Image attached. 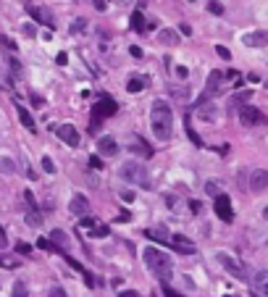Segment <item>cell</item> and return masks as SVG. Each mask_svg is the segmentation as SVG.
Listing matches in <instances>:
<instances>
[{"instance_id":"8992f818","label":"cell","mask_w":268,"mask_h":297,"mask_svg":"<svg viewBox=\"0 0 268 297\" xmlns=\"http://www.w3.org/2000/svg\"><path fill=\"white\" fill-rule=\"evenodd\" d=\"M213 208H216V213H218L221 221H226V224L234 221V211H231V200H229V195H216Z\"/></svg>"},{"instance_id":"603a6c76","label":"cell","mask_w":268,"mask_h":297,"mask_svg":"<svg viewBox=\"0 0 268 297\" xmlns=\"http://www.w3.org/2000/svg\"><path fill=\"white\" fill-rule=\"evenodd\" d=\"M27 224L34 226V229H37V226H42V213H40V211H27Z\"/></svg>"},{"instance_id":"ee69618b","label":"cell","mask_w":268,"mask_h":297,"mask_svg":"<svg viewBox=\"0 0 268 297\" xmlns=\"http://www.w3.org/2000/svg\"><path fill=\"white\" fill-rule=\"evenodd\" d=\"M179 32H182V34H187V37H190V34H192V27H190V24H179Z\"/></svg>"},{"instance_id":"d590c367","label":"cell","mask_w":268,"mask_h":297,"mask_svg":"<svg viewBox=\"0 0 268 297\" xmlns=\"http://www.w3.org/2000/svg\"><path fill=\"white\" fill-rule=\"evenodd\" d=\"M81 276H84V284H87V287H95V279H92V273H90V271L81 268Z\"/></svg>"},{"instance_id":"d6986e66","label":"cell","mask_w":268,"mask_h":297,"mask_svg":"<svg viewBox=\"0 0 268 297\" xmlns=\"http://www.w3.org/2000/svg\"><path fill=\"white\" fill-rule=\"evenodd\" d=\"M145 87H147V79H142V76H132L129 82H126V89H129V92H142Z\"/></svg>"},{"instance_id":"8fae6325","label":"cell","mask_w":268,"mask_h":297,"mask_svg":"<svg viewBox=\"0 0 268 297\" xmlns=\"http://www.w3.org/2000/svg\"><path fill=\"white\" fill-rule=\"evenodd\" d=\"M224 74L221 71H211V76H208V87H205V95H203V100H208V97H213V95H218L221 89H224ZM200 100V103H203Z\"/></svg>"},{"instance_id":"484cf974","label":"cell","mask_w":268,"mask_h":297,"mask_svg":"<svg viewBox=\"0 0 268 297\" xmlns=\"http://www.w3.org/2000/svg\"><path fill=\"white\" fill-rule=\"evenodd\" d=\"M132 150H134V153H139V155H145V158L153 155V147H150L147 142H137V145L132 147Z\"/></svg>"},{"instance_id":"5b68a950","label":"cell","mask_w":268,"mask_h":297,"mask_svg":"<svg viewBox=\"0 0 268 297\" xmlns=\"http://www.w3.org/2000/svg\"><path fill=\"white\" fill-rule=\"evenodd\" d=\"M113 113H116V103H113L108 95H103V97L95 103V108H92V127H90V129H98L100 119L113 116Z\"/></svg>"},{"instance_id":"7402d4cb","label":"cell","mask_w":268,"mask_h":297,"mask_svg":"<svg viewBox=\"0 0 268 297\" xmlns=\"http://www.w3.org/2000/svg\"><path fill=\"white\" fill-rule=\"evenodd\" d=\"M132 29L139 32V34L145 32V19H142V14H139V11H134V14H132Z\"/></svg>"},{"instance_id":"9a60e30c","label":"cell","mask_w":268,"mask_h":297,"mask_svg":"<svg viewBox=\"0 0 268 297\" xmlns=\"http://www.w3.org/2000/svg\"><path fill=\"white\" fill-rule=\"evenodd\" d=\"M244 45H247V48H263V45H265V32L263 29L250 32L247 37H244Z\"/></svg>"},{"instance_id":"ac0fdd59","label":"cell","mask_w":268,"mask_h":297,"mask_svg":"<svg viewBox=\"0 0 268 297\" xmlns=\"http://www.w3.org/2000/svg\"><path fill=\"white\" fill-rule=\"evenodd\" d=\"M16 111H19V119H21V124L29 129V132H37V127H34V119H32V113L24 108V106H16Z\"/></svg>"},{"instance_id":"f907efd6","label":"cell","mask_w":268,"mask_h":297,"mask_svg":"<svg viewBox=\"0 0 268 297\" xmlns=\"http://www.w3.org/2000/svg\"><path fill=\"white\" fill-rule=\"evenodd\" d=\"M224 297H237V294H224Z\"/></svg>"},{"instance_id":"ba28073f","label":"cell","mask_w":268,"mask_h":297,"mask_svg":"<svg viewBox=\"0 0 268 297\" xmlns=\"http://www.w3.org/2000/svg\"><path fill=\"white\" fill-rule=\"evenodd\" d=\"M265 184H268V174L263 168H255L250 179L244 181V189H250V192H265Z\"/></svg>"},{"instance_id":"30bf717a","label":"cell","mask_w":268,"mask_h":297,"mask_svg":"<svg viewBox=\"0 0 268 297\" xmlns=\"http://www.w3.org/2000/svg\"><path fill=\"white\" fill-rule=\"evenodd\" d=\"M239 121L244 127H252V124H260L263 121V113L255 108V106H242L239 108Z\"/></svg>"},{"instance_id":"6da1fadb","label":"cell","mask_w":268,"mask_h":297,"mask_svg":"<svg viewBox=\"0 0 268 297\" xmlns=\"http://www.w3.org/2000/svg\"><path fill=\"white\" fill-rule=\"evenodd\" d=\"M150 127L160 142H166L173 132V111L166 100H155L150 106Z\"/></svg>"},{"instance_id":"f546056e","label":"cell","mask_w":268,"mask_h":297,"mask_svg":"<svg viewBox=\"0 0 268 297\" xmlns=\"http://www.w3.org/2000/svg\"><path fill=\"white\" fill-rule=\"evenodd\" d=\"M0 48H6V50H16V42L6 37V34H0Z\"/></svg>"},{"instance_id":"ffe728a7","label":"cell","mask_w":268,"mask_h":297,"mask_svg":"<svg viewBox=\"0 0 268 297\" xmlns=\"http://www.w3.org/2000/svg\"><path fill=\"white\" fill-rule=\"evenodd\" d=\"M50 239H53V245H61V247H68V245H71L68 234L61 232V229H53V232H50Z\"/></svg>"},{"instance_id":"cb8c5ba5","label":"cell","mask_w":268,"mask_h":297,"mask_svg":"<svg viewBox=\"0 0 268 297\" xmlns=\"http://www.w3.org/2000/svg\"><path fill=\"white\" fill-rule=\"evenodd\" d=\"M0 171H3V174H16V163L11 161V158H0Z\"/></svg>"},{"instance_id":"52a82bcc","label":"cell","mask_w":268,"mask_h":297,"mask_svg":"<svg viewBox=\"0 0 268 297\" xmlns=\"http://www.w3.org/2000/svg\"><path fill=\"white\" fill-rule=\"evenodd\" d=\"M27 11H29V16L37 21V24H45L48 29H55V16L50 14L48 8H42V6L40 8L37 6H27Z\"/></svg>"},{"instance_id":"83f0119b","label":"cell","mask_w":268,"mask_h":297,"mask_svg":"<svg viewBox=\"0 0 268 297\" xmlns=\"http://www.w3.org/2000/svg\"><path fill=\"white\" fill-rule=\"evenodd\" d=\"M42 168H45V174H55V163H53V158H50V155H45V158H42Z\"/></svg>"},{"instance_id":"7c38bea8","label":"cell","mask_w":268,"mask_h":297,"mask_svg":"<svg viewBox=\"0 0 268 297\" xmlns=\"http://www.w3.org/2000/svg\"><path fill=\"white\" fill-rule=\"evenodd\" d=\"M98 153H100L103 158L119 155V142H116L113 137H100V140H98Z\"/></svg>"},{"instance_id":"60d3db41","label":"cell","mask_w":268,"mask_h":297,"mask_svg":"<svg viewBox=\"0 0 268 297\" xmlns=\"http://www.w3.org/2000/svg\"><path fill=\"white\" fill-rule=\"evenodd\" d=\"M116 221H121V224H124V221H132V213L124 211V213H119V219H116Z\"/></svg>"},{"instance_id":"5bb4252c","label":"cell","mask_w":268,"mask_h":297,"mask_svg":"<svg viewBox=\"0 0 268 297\" xmlns=\"http://www.w3.org/2000/svg\"><path fill=\"white\" fill-rule=\"evenodd\" d=\"M68 211H71L74 216H87L90 213V200L84 195H74L71 203H68Z\"/></svg>"},{"instance_id":"b9f144b4","label":"cell","mask_w":268,"mask_h":297,"mask_svg":"<svg viewBox=\"0 0 268 297\" xmlns=\"http://www.w3.org/2000/svg\"><path fill=\"white\" fill-rule=\"evenodd\" d=\"M119 297H139V292H134V289H124V292H119Z\"/></svg>"},{"instance_id":"9c48e42d","label":"cell","mask_w":268,"mask_h":297,"mask_svg":"<svg viewBox=\"0 0 268 297\" xmlns=\"http://www.w3.org/2000/svg\"><path fill=\"white\" fill-rule=\"evenodd\" d=\"M55 134L61 137L68 147H79V132H76L74 124H61V127L55 129Z\"/></svg>"},{"instance_id":"277c9868","label":"cell","mask_w":268,"mask_h":297,"mask_svg":"<svg viewBox=\"0 0 268 297\" xmlns=\"http://www.w3.org/2000/svg\"><path fill=\"white\" fill-rule=\"evenodd\" d=\"M216 258H218V263L224 266V268H226V271H229L234 279H239V281H250L252 273L247 271V266H244V263H239V260H234V258L226 255V253H218Z\"/></svg>"},{"instance_id":"d6a6232c","label":"cell","mask_w":268,"mask_h":297,"mask_svg":"<svg viewBox=\"0 0 268 297\" xmlns=\"http://www.w3.org/2000/svg\"><path fill=\"white\" fill-rule=\"evenodd\" d=\"M84 29H87V21H84V19H76L74 24H71V32H74V34H76V32H84Z\"/></svg>"},{"instance_id":"1f68e13d","label":"cell","mask_w":268,"mask_h":297,"mask_svg":"<svg viewBox=\"0 0 268 297\" xmlns=\"http://www.w3.org/2000/svg\"><path fill=\"white\" fill-rule=\"evenodd\" d=\"M208 8H211V14H216V16L224 14V6H221L218 0H211V3H208Z\"/></svg>"},{"instance_id":"c3c4849f","label":"cell","mask_w":268,"mask_h":297,"mask_svg":"<svg viewBox=\"0 0 268 297\" xmlns=\"http://www.w3.org/2000/svg\"><path fill=\"white\" fill-rule=\"evenodd\" d=\"M121 200L129 203V200H134V195H132V192H121Z\"/></svg>"},{"instance_id":"681fc988","label":"cell","mask_w":268,"mask_h":297,"mask_svg":"<svg viewBox=\"0 0 268 297\" xmlns=\"http://www.w3.org/2000/svg\"><path fill=\"white\" fill-rule=\"evenodd\" d=\"M250 297H263V294H258V292H250Z\"/></svg>"},{"instance_id":"4316f807","label":"cell","mask_w":268,"mask_h":297,"mask_svg":"<svg viewBox=\"0 0 268 297\" xmlns=\"http://www.w3.org/2000/svg\"><path fill=\"white\" fill-rule=\"evenodd\" d=\"M14 297H29V289H27L24 281H16L14 284Z\"/></svg>"},{"instance_id":"3957f363","label":"cell","mask_w":268,"mask_h":297,"mask_svg":"<svg viewBox=\"0 0 268 297\" xmlns=\"http://www.w3.org/2000/svg\"><path fill=\"white\" fill-rule=\"evenodd\" d=\"M121 176H124L126 181H134V184H142V187L150 184L147 168H145L142 163H137V161H126V163L121 166Z\"/></svg>"},{"instance_id":"4dcf8cb0","label":"cell","mask_w":268,"mask_h":297,"mask_svg":"<svg viewBox=\"0 0 268 297\" xmlns=\"http://www.w3.org/2000/svg\"><path fill=\"white\" fill-rule=\"evenodd\" d=\"M24 200H27V205H29V211H40V205H37V200H34V195L27 189L24 192Z\"/></svg>"},{"instance_id":"e0dca14e","label":"cell","mask_w":268,"mask_h":297,"mask_svg":"<svg viewBox=\"0 0 268 297\" xmlns=\"http://www.w3.org/2000/svg\"><path fill=\"white\" fill-rule=\"evenodd\" d=\"M158 40L163 45H171V48H173V45H179V34L173 32V29H160L158 32Z\"/></svg>"},{"instance_id":"4fadbf2b","label":"cell","mask_w":268,"mask_h":297,"mask_svg":"<svg viewBox=\"0 0 268 297\" xmlns=\"http://www.w3.org/2000/svg\"><path fill=\"white\" fill-rule=\"evenodd\" d=\"M171 247H173V250H179V253H184V255H192V253H197V247H195V242H192V239L182 237V234H173V237H171Z\"/></svg>"},{"instance_id":"d4e9b609","label":"cell","mask_w":268,"mask_h":297,"mask_svg":"<svg viewBox=\"0 0 268 297\" xmlns=\"http://www.w3.org/2000/svg\"><path fill=\"white\" fill-rule=\"evenodd\" d=\"M184 132H187V137L192 140V145H195V147H205V142L200 140V137H197V132L190 127V124H184Z\"/></svg>"},{"instance_id":"74e56055","label":"cell","mask_w":268,"mask_h":297,"mask_svg":"<svg viewBox=\"0 0 268 297\" xmlns=\"http://www.w3.org/2000/svg\"><path fill=\"white\" fill-rule=\"evenodd\" d=\"M163 294H166V297H182L176 289H171V287H166V284H163Z\"/></svg>"},{"instance_id":"7dc6e473","label":"cell","mask_w":268,"mask_h":297,"mask_svg":"<svg viewBox=\"0 0 268 297\" xmlns=\"http://www.w3.org/2000/svg\"><path fill=\"white\" fill-rule=\"evenodd\" d=\"M129 53L134 55V58H142V50H139V48H137V45H134V48H129Z\"/></svg>"},{"instance_id":"f1b7e54d","label":"cell","mask_w":268,"mask_h":297,"mask_svg":"<svg viewBox=\"0 0 268 297\" xmlns=\"http://www.w3.org/2000/svg\"><path fill=\"white\" fill-rule=\"evenodd\" d=\"M37 247H40V250H48V253H61V250H58L53 242H48V239H40V242H37Z\"/></svg>"},{"instance_id":"e575fe53","label":"cell","mask_w":268,"mask_h":297,"mask_svg":"<svg viewBox=\"0 0 268 297\" xmlns=\"http://www.w3.org/2000/svg\"><path fill=\"white\" fill-rule=\"evenodd\" d=\"M48 297H66V292H63L61 287H50V289H48Z\"/></svg>"},{"instance_id":"f35d334b","label":"cell","mask_w":268,"mask_h":297,"mask_svg":"<svg viewBox=\"0 0 268 297\" xmlns=\"http://www.w3.org/2000/svg\"><path fill=\"white\" fill-rule=\"evenodd\" d=\"M24 34H27V37H34V34H37V29H34V24H24Z\"/></svg>"},{"instance_id":"8d00e7d4","label":"cell","mask_w":268,"mask_h":297,"mask_svg":"<svg viewBox=\"0 0 268 297\" xmlns=\"http://www.w3.org/2000/svg\"><path fill=\"white\" fill-rule=\"evenodd\" d=\"M90 166H92V168H103V161H100V155H92V158H90Z\"/></svg>"},{"instance_id":"7a4b0ae2","label":"cell","mask_w":268,"mask_h":297,"mask_svg":"<svg viewBox=\"0 0 268 297\" xmlns=\"http://www.w3.org/2000/svg\"><path fill=\"white\" fill-rule=\"evenodd\" d=\"M142 260H145V266L150 268V273H155L158 279L168 281V279L173 276V260H171L168 253H163V250H158V247H145Z\"/></svg>"},{"instance_id":"7bdbcfd3","label":"cell","mask_w":268,"mask_h":297,"mask_svg":"<svg viewBox=\"0 0 268 297\" xmlns=\"http://www.w3.org/2000/svg\"><path fill=\"white\" fill-rule=\"evenodd\" d=\"M0 266H8V268H14V266H16V260H14V258H3V260H0Z\"/></svg>"},{"instance_id":"836d02e7","label":"cell","mask_w":268,"mask_h":297,"mask_svg":"<svg viewBox=\"0 0 268 297\" xmlns=\"http://www.w3.org/2000/svg\"><path fill=\"white\" fill-rule=\"evenodd\" d=\"M216 53H218V58L231 61V53H229V48H224V45H218V48H216Z\"/></svg>"},{"instance_id":"bcb514c9","label":"cell","mask_w":268,"mask_h":297,"mask_svg":"<svg viewBox=\"0 0 268 297\" xmlns=\"http://www.w3.org/2000/svg\"><path fill=\"white\" fill-rule=\"evenodd\" d=\"M66 61H68V55H66V53H58V58H55V63H61V66H63Z\"/></svg>"},{"instance_id":"44dd1931","label":"cell","mask_w":268,"mask_h":297,"mask_svg":"<svg viewBox=\"0 0 268 297\" xmlns=\"http://www.w3.org/2000/svg\"><path fill=\"white\" fill-rule=\"evenodd\" d=\"M252 284L258 287V294H265V284H268V276H265V271H258L255 276H250Z\"/></svg>"},{"instance_id":"2e32d148","label":"cell","mask_w":268,"mask_h":297,"mask_svg":"<svg viewBox=\"0 0 268 297\" xmlns=\"http://www.w3.org/2000/svg\"><path fill=\"white\" fill-rule=\"evenodd\" d=\"M87 229H90L87 234H90V237H95V239H106V237L111 234V229H108L106 224H100V221H92V224L87 226Z\"/></svg>"},{"instance_id":"ab89813d","label":"cell","mask_w":268,"mask_h":297,"mask_svg":"<svg viewBox=\"0 0 268 297\" xmlns=\"http://www.w3.org/2000/svg\"><path fill=\"white\" fill-rule=\"evenodd\" d=\"M176 76H179V79H187V76H190V71H187L184 66H176Z\"/></svg>"},{"instance_id":"f6af8a7d","label":"cell","mask_w":268,"mask_h":297,"mask_svg":"<svg viewBox=\"0 0 268 297\" xmlns=\"http://www.w3.org/2000/svg\"><path fill=\"white\" fill-rule=\"evenodd\" d=\"M19 253H24V255H29V253H32V247H29V245H24V242H21V245H19Z\"/></svg>"}]
</instances>
